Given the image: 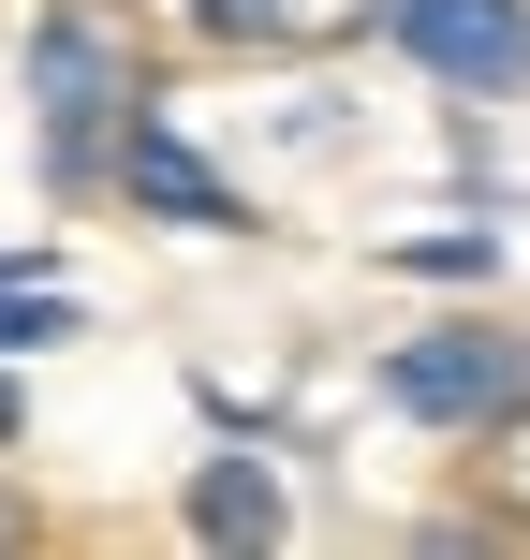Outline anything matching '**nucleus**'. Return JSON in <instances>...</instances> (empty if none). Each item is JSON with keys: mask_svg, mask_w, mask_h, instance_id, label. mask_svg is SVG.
Here are the masks:
<instances>
[{"mask_svg": "<svg viewBox=\"0 0 530 560\" xmlns=\"http://www.w3.org/2000/svg\"><path fill=\"white\" fill-rule=\"evenodd\" d=\"M30 104H45V177H89L104 163V118H133V59H118L104 15H45L30 30Z\"/></svg>", "mask_w": 530, "mask_h": 560, "instance_id": "nucleus-1", "label": "nucleus"}, {"mask_svg": "<svg viewBox=\"0 0 530 560\" xmlns=\"http://www.w3.org/2000/svg\"><path fill=\"white\" fill-rule=\"evenodd\" d=\"M192 30H222V45H266V30H280V0H192Z\"/></svg>", "mask_w": 530, "mask_h": 560, "instance_id": "nucleus-8", "label": "nucleus"}, {"mask_svg": "<svg viewBox=\"0 0 530 560\" xmlns=\"http://www.w3.org/2000/svg\"><path fill=\"white\" fill-rule=\"evenodd\" d=\"M15 532H30V516H15V502H0V546H15Z\"/></svg>", "mask_w": 530, "mask_h": 560, "instance_id": "nucleus-10", "label": "nucleus"}, {"mask_svg": "<svg viewBox=\"0 0 530 560\" xmlns=\"http://www.w3.org/2000/svg\"><path fill=\"white\" fill-rule=\"evenodd\" d=\"M516 487H530V443H516Z\"/></svg>", "mask_w": 530, "mask_h": 560, "instance_id": "nucleus-11", "label": "nucleus"}, {"mask_svg": "<svg viewBox=\"0 0 530 560\" xmlns=\"http://www.w3.org/2000/svg\"><path fill=\"white\" fill-rule=\"evenodd\" d=\"M398 266L413 280H486V236H398Z\"/></svg>", "mask_w": 530, "mask_h": 560, "instance_id": "nucleus-7", "label": "nucleus"}, {"mask_svg": "<svg viewBox=\"0 0 530 560\" xmlns=\"http://www.w3.org/2000/svg\"><path fill=\"white\" fill-rule=\"evenodd\" d=\"M398 59H427L443 89H530V0H384Z\"/></svg>", "mask_w": 530, "mask_h": 560, "instance_id": "nucleus-3", "label": "nucleus"}, {"mask_svg": "<svg viewBox=\"0 0 530 560\" xmlns=\"http://www.w3.org/2000/svg\"><path fill=\"white\" fill-rule=\"evenodd\" d=\"M45 339H74V295L30 266V280H0V354H45Z\"/></svg>", "mask_w": 530, "mask_h": 560, "instance_id": "nucleus-6", "label": "nucleus"}, {"mask_svg": "<svg viewBox=\"0 0 530 560\" xmlns=\"http://www.w3.org/2000/svg\"><path fill=\"white\" fill-rule=\"evenodd\" d=\"M118 192H133L148 222H192V236H236V222H251V207H236L222 177L192 163V133H177L163 104H133V118H118Z\"/></svg>", "mask_w": 530, "mask_h": 560, "instance_id": "nucleus-4", "label": "nucleus"}, {"mask_svg": "<svg viewBox=\"0 0 530 560\" xmlns=\"http://www.w3.org/2000/svg\"><path fill=\"white\" fill-rule=\"evenodd\" d=\"M15 428H30V398H15V369H0V443H15Z\"/></svg>", "mask_w": 530, "mask_h": 560, "instance_id": "nucleus-9", "label": "nucleus"}, {"mask_svg": "<svg viewBox=\"0 0 530 560\" xmlns=\"http://www.w3.org/2000/svg\"><path fill=\"white\" fill-rule=\"evenodd\" d=\"M192 532L207 546H280V472L266 457H207L192 472Z\"/></svg>", "mask_w": 530, "mask_h": 560, "instance_id": "nucleus-5", "label": "nucleus"}, {"mask_svg": "<svg viewBox=\"0 0 530 560\" xmlns=\"http://www.w3.org/2000/svg\"><path fill=\"white\" fill-rule=\"evenodd\" d=\"M384 398L413 428H502L530 398V354L486 339V325H443V339H398V354H384Z\"/></svg>", "mask_w": 530, "mask_h": 560, "instance_id": "nucleus-2", "label": "nucleus"}]
</instances>
